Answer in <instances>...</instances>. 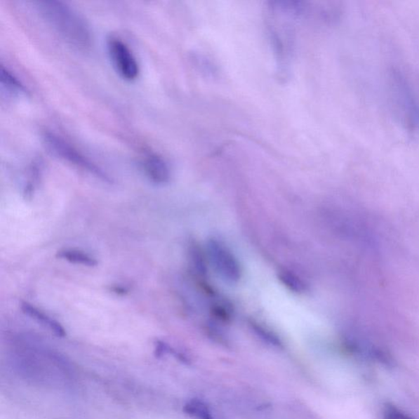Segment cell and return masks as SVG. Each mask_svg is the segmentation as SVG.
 <instances>
[{
    "mask_svg": "<svg viewBox=\"0 0 419 419\" xmlns=\"http://www.w3.org/2000/svg\"><path fill=\"white\" fill-rule=\"evenodd\" d=\"M39 12L64 41L79 51L91 46L90 27L80 13L66 3L41 1L37 3Z\"/></svg>",
    "mask_w": 419,
    "mask_h": 419,
    "instance_id": "6da1fadb",
    "label": "cell"
},
{
    "mask_svg": "<svg viewBox=\"0 0 419 419\" xmlns=\"http://www.w3.org/2000/svg\"><path fill=\"white\" fill-rule=\"evenodd\" d=\"M43 139L44 144L46 145L49 151L53 152L54 155L80 167L81 169L90 172V173L97 176L98 178L103 181L111 182L109 176L105 171L95 164H93L81 152H79L70 144H68L60 136L53 134V133L46 132L44 133Z\"/></svg>",
    "mask_w": 419,
    "mask_h": 419,
    "instance_id": "7a4b0ae2",
    "label": "cell"
},
{
    "mask_svg": "<svg viewBox=\"0 0 419 419\" xmlns=\"http://www.w3.org/2000/svg\"><path fill=\"white\" fill-rule=\"evenodd\" d=\"M206 255L210 263L226 282L235 284L241 278V268L238 260L220 241L211 239L206 244Z\"/></svg>",
    "mask_w": 419,
    "mask_h": 419,
    "instance_id": "3957f363",
    "label": "cell"
},
{
    "mask_svg": "<svg viewBox=\"0 0 419 419\" xmlns=\"http://www.w3.org/2000/svg\"><path fill=\"white\" fill-rule=\"evenodd\" d=\"M107 51L118 75L127 81L136 80L140 65L130 47L122 39L111 37L107 41Z\"/></svg>",
    "mask_w": 419,
    "mask_h": 419,
    "instance_id": "277c9868",
    "label": "cell"
},
{
    "mask_svg": "<svg viewBox=\"0 0 419 419\" xmlns=\"http://www.w3.org/2000/svg\"><path fill=\"white\" fill-rule=\"evenodd\" d=\"M142 168L147 178L157 185H164L170 180L171 171L167 162L161 157L149 154L142 161Z\"/></svg>",
    "mask_w": 419,
    "mask_h": 419,
    "instance_id": "5b68a950",
    "label": "cell"
},
{
    "mask_svg": "<svg viewBox=\"0 0 419 419\" xmlns=\"http://www.w3.org/2000/svg\"><path fill=\"white\" fill-rule=\"evenodd\" d=\"M21 308L24 314H26L28 317L36 320L37 322L41 323L44 326L51 329L56 336L59 338H64L66 336L67 333L65 329H64L61 324L48 317V315L43 313L41 310H39L27 302H22Z\"/></svg>",
    "mask_w": 419,
    "mask_h": 419,
    "instance_id": "8992f818",
    "label": "cell"
},
{
    "mask_svg": "<svg viewBox=\"0 0 419 419\" xmlns=\"http://www.w3.org/2000/svg\"><path fill=\"white\" fill-rule=\"evenodd\" d=\"M1 88L3 92H7L8 95L21 96L26 93V88L22 83L8 70V68L1 67Z\"/></svg>",
    "mask_w": 419,
    "mask_h": 419,
    "instance_id": "52a82bcc",
    "label": "cell"
},
{
    "mask_svg": "<svg viewBox=\"0 0 419 419\" xmlns=\"http://www.w3.org/2000/svg\"><path fill=\"white\" fill-rule=\"evenodd\" d=\"M56 255L58 258L65 260L68 262L88 266V267H95L98 265L95 258L81 251L64 249L58 251Z\"/></svg>",
    "mask_w": 419,
    "mask_h": 419,
    "instance_id": "ba28073f",
    "label": "cell"
},
{
    "mask_svg": "<svg viewBox=\"0 0 419 419\" xmlns=\"http://www.w3.org/2000/svg\"><path fill=\"white\" fill-rule=\"evenodd\" d=\"M278 277L286 287L294 293H302L307 289V285L297 274L287 270H280Z\"/></svg>",
    "mask_w": 419,
    "mask_h": 419,
    "instance_id": "9c48e42d",
    "label": "cell"
},
{
    "mask_svg": "<svg viewBox=\"0 0 419 419\" xmlns=\"http://www.w3.org/2000/svg\"><path fill=\"white\" fill-rule=\"evenodd\" d=\"M184 411L197 419H212L208 407L203 401L199 400H193L187 403L184 407Z\"/></svg>",
    "mask_w": 419,
    "mask_h": 419,
    "instance_id": "30bf717a",
    "label": "cell"
},
{
    "mask_svg": "<svg viewBox=\"0 0 419 419\" xmlns=\"http://www.w3.org/2000/svg\"><path fill=\"white\" fill-rule=\"evenodd\" d=\"M190 255L192 262H193L197 274H198L200 277H205L206 274V267L203 251L199 249L198 246L193 244L191 245Z\"/></svg>",
    "mask_w": 419,
    "mask_h": 419,
    "instance_id": "8fae6325",
    "label": "cell"
},
{
    "mask_svg": "<svg viewBox=\"0 0 419 419\" xmlns=\"http://www.w3.org/2000/svg\"><path fill=\"white\" fill-rule=\"evenodd\" d=\"M211 313L221 321H229L233 314L230 305L225 302H216L211 307Z\"/></svg>",
    "mask_w": 419,
    "mask_h": 419,
    "instance_id": "7c38bea8",
    "label": "cell"
},
{
    "mask_svg": "<svg viewBox=\"0 0 419 419\" xmlns=\"http://www.w3.org/2000/svg\"><path fill=\"white\" fill-rule=\"evenodd\" d=\"M383 419H413L405 412L399 410L397 407L387 404L383 411Z\"/></svg>",
    "mask_w": 419,
    "mask_h": 419,
    "instance_id": "4fadbf2b",
    "label": "cell"
},
{
    "mask_svg": "<svg viewBox=\"0 0 419 419\" xmlns=\"http://www.w3.org/2000/svg\"><path fill=\"white\" fill-rule=\"evenodd\" d=\"M166 354H173L177 359H180L182 361H185V358L178 352H176L175 350L172 349L169 345L161 342V341H157L155 342V356L157 358H160L164 357Z\"/></svg>",
    "mask_w": 419,
    "mask_h": 419,
    "instance_id": "5bb4252c",
    "label": "cell"
},
{
    "mask_svg": "<svg viewBox=\"0 0 419 419\" xmlns=\"http://www.w3.org/2000/svg\"><path fill=\"white\" fill-rule=\"evenodd\" d=\"M251 327H253L254 331L258 333L260 337L265 339L266 342L276 345V346H279V340L275 336V335L269 331V330L260 326V325L258 324L255 323L251 324Z\"/></svg>",
    "mask_w": 419,
    "mask_h": 419,
    "instance_id": "9a60e30c",
    "label": "cell"
}]
</instances>
